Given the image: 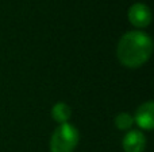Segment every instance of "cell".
I'll list each match as a JSON object with an SVG mask.
<instances>
[{"instance_id":"6da1fadb","label":"cell","mask_w":154,"mask_h":152,"mask_svg":"<svg viewBox=\"0 0 154 152\" xmlns=\"http://www.w3.org/2000/svg\"><path fill=\"white\" fill-rule=\"evenodd\" d=\"M152 39L141 31H130L122 37L118 45V58L127 67H139L150 58Z\"/></svg>"},{"instance_id":"7a4b0ae2","label":"cell","mask_w":154,"mask_h":152,"mask_svg":"<svg viewBox=\"0 0 154 152\" xmlns=\"http://www.w3.org/2000/svg\"><path fill=\"white\" fill-rule=\"evenodd\" d=\"M79 143V132L73 125L65 123L54 131L50 140L51 152H73Z\"/></svg>"},{"instance_id":"3957f363","label":"cell","mask_w":154,"mask_h":152,"mask_svg":"<svg viewBox=\"0 0 154 152\" xmlns=\"http://www.w3.org/2000/svg\"><path fill=\"white\" fill-rule=\"evenodd\" d=\"M128 20L133 26L139 27V28L149 26L150 20H152L150 10L142 3H137V4L131 5V8L128 10Z\"/></svg>"},{"instance_id":"277c9868","label":"cell","mask_w":154,"mask_h":152,"mask_svg":"<svg viewBox=\"0 0 154 152\" xmlns=\"http://www.w3.org/2000/svg\"><path fill=\"white\" fill-rule=\"evenodd\" d=\"M146 145V139L139 131H130L123 139V150L126 152H142Z\"/></svg>"},{"instance_id":"5b68a950","label":"cell","mask_w":154,"mask_h":152,"mask_svg":"<svg viewBox=\"0 0 154 152\" xmlns=\"http://www.w3.org/2000/svg\"><path fill=\"white\" fill-rule=\"evenodd\" d=\"M153 112H154V105H153L152 101L145 102L143 105H141L135 113V117H134L137 121V124H138L141 128L150 131V129L153 128V124H154Z\"/></svg>"},{"instance_id":"8992f818","label":"cell","mask_w":154,"mask_h":152,"mask_svg":"<svg viewBox=\"0 0 154 152\" xmlns=\"http://www.w3.org/2000/svg\"><path fill=\"white\" fill-rule=\"evenodd\" d=\"M51 116H53V118L57 121V123L65 124V123H68V120H69V117H70V109L66 104L58 102V104H56L53 107Z\"/></svg>"},{"instance_id":"52a82bcc","label":"cell","mask_w":154,"mask_h":152,"mask_svg":"<svg viewBox=\"0 0 154 152\" xmlns=\"http://www.w3.org/2000/svg\"><path fill=\"white\" fill-rule=\"evenodd\" d=\"M133 123H134V117L131 115H128V113H119V115L115 117V125H116L118 129H120V131L130 129Z\"/></svg>"}]
</instances>
